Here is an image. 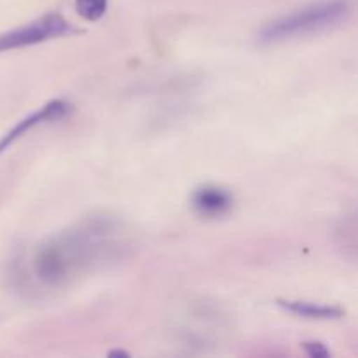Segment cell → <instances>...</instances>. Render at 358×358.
<instances>
[{"mask_svg": "<svg viewBox=\"0 0 358 358\" xmlns=\"http://www.w3.org/2000/svg\"><path fill=\"white\" fill-rule=\"evenodd\" d=\"M303 348L306 352V355H310L311 358H327L331 357V350L320 341H304Z\"/></svg>", "mask_w": 358, "mask_h": 358, "instance_id": "obj_8", "label": "cell"}, {"mask_svg": "<svg viewBox=\"0 0 358 358\" xmlns=\"http://www.w3.org/2000/svg\"><path fill=\"white\" fill-rule=\"evenodd\" d=\"M108 0H76V10L83 20L98 21L105 16Z\"/></svg>", "mask_w": 358, "mask_h": 358, "instance_id": "obj_7", "label": "cell"}, {"mask_svg": "<svg viewBox=\"0 0 358 358\" xmlns=\"http://www.w3.org/2000/svg\"><path fill=\"white\" fill-rule=\"evenodd\" d=\"M76 27L59 13H45L30 23L17 27L14 30L0 34V52L14 51V49L30 48V45L42 44L52 38L69 37L77 34Z\"/></svg>", "mask_w": 358, "mask_h": 358, "instance_id": "obj_3", "label": "cell"}, {"mask_svg": "<svg viewBox=\"0 0 358 358\" xmlns=\"http://www.w3.org/2000/svg\"><path fill=\"white\" fill-rule=\"evenodd\" d=\"M70 114H72V105H70L69 101L51 100L49 103H45L44 107H41L38 110L31 112L30 115L21 119L10 131H7L6 135L0 138V156L34 128L42 124H49V122L62 121V119L69 117Z\"/></svg>", "mask_w": 358, "mask_h": 358, "instance_id": "obj_4", "label": "cell"}, {"mask_svg": "<svg viewBox=\"0 0 358 358\" xmlns=\"http://www.w3.org/2000/svg\"><path fill=\"white\" fill-rule=\"evenodd\" d=\"M131 238L126 224L110 213H93L55 233L27 254L10 259L9 278L20 290L35 283L42 290L70 287L90 273L128 254Z\"/></svg>", "mask_w": 358, "mask_h": 358, "instance_id": "obj_1", "label": "cell"}, {"mask_svg": "<svg viewBox=\"0 0 358 358\" xmlns=\"http://www.w3.org/2000/svg\"><path fill=\"white\" fill-rule=\"evenodd\" d=\"M110 355H128V353H124V352H112Z\"/></svg>", "mask_w": 358, "mask_h": 358, "instance_id": "obj_9", "label": "cell"}, {"mask_svg": "<svg viewBox=\"0 0 358 358\" xmlns=\"http://www.w3.org/2000/svg\"><path fill=\"white\" fill-rule=\"evenodd\" d=\"M282 310L296 315V317L304 318V320H338L345 315V311L339 306H331V304H318L310 303V301H297V299H278L276 301Z\"/></svg>", "mask_w": 358, "mask_h": 358, "instance_id": "obj_6", "label": "cell"}, {"mask_svg": "<svg viewBox=\"0 0 358 358\" xmlns=\"http://www.w3.org/2000/svg\"><path fill=\"white\" fill-rule=\"evenodd\" d=\"M234 196L229 189L215 184L199 185L191 194V208L203 219H220L233 210Z\"/></svg>", "mask_w": 358, "mask_h": 358, "instance_id": "obj_5", "label": "cell"}, {"mask_svg": "<svg viewBox=\"0 0 358 358\" xmlns=\"http://www.w3.org/2000/svg\"><path fill=\"white\" fill-rule=\"evenodd\" d=\"M352 9V0L313 2L266 23L259 30L257 41L261 44H278V42L320 34L348 20Z\"/></svg>", "mask_w": 358, "mask_h": 358, "instance_id": "obj_2", "label": "cell"}]
</instances>
